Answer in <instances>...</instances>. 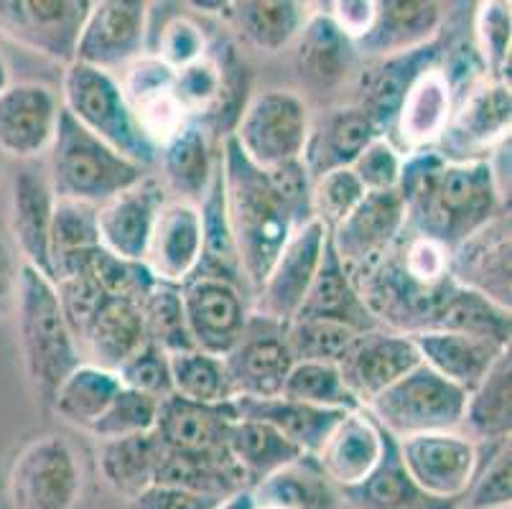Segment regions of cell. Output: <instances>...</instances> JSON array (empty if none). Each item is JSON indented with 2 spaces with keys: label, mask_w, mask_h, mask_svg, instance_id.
<instances>
[{
  "label": "cell",
  "mask_w": 512,
  "mask_h": 509,
  "mask_svg": "<svg viewBox=\"0 0 512 509\" xmlns=\"http://www.w3.org/2000/svg\"><path fill=\"white\" fill-rule=\"evenodd\" d=\"M393 245L380 258L349 273L377 324L406 336L462 331L510 347L512 316L507 308L459 286L451 275L439 283L411 278Z\"/></svg>",
  "instance_id": "cell-1"
},
{
  "label": "cell",
  "mask_w": 512,
  "mask_h": 509,
  "mask_svg": "<svg viewBox=\"0 0 512 509\" xmlns=\"http://www.w3.org/2000/svg\"><path fill=\"white\" fill-rule=\"evenodd\" d=\"M395 191L406 207V230L449 252L502 212H510L500 199L490 161L451 163L434 148L403 156Z\"/></svg>",
  "instance_id": "cell-2"
},
{
  "label": "cell",
  "mask_w": 512,
  "mask_h": 509,
  "mask_svg": "<svg viewBox=\"0 0 512 509\" xmlns=\"http://www.w3.org/2000/svg\"><path fill=\"white\" fill-rule=\"evenodd\" d=\"M222 181H225V204L235 237L237 258L248 291L258 293L265 275L276 263L278 252L296 230L286 204L273 189L265 168L250 161L232 135L222 138L220 151Z\"/></svg>",
  "instance_id": "cell-3"
},
{
  "label": "cell",
  "mask_w": 512,
  "mask_h": 509,
  "mask_svg": "<svg viewBox=\"0 0 512 509\" xmlns=\"http://www.w3.org/2000/svg\"><path fill=\"white\" fill-rule=\"evenodd\" d=\"M16 334L26 380L44 408L59 385L85 362L59 306L57 288L39 270L21 263L16 288Z\"/></svg>",
  "instance_id": "cell-4"
},
{
  "label": "cell",
  "mask_w": 512,
  "mask_h": 509,
  "mask_svg": "<svg viewBox=\"0 0 512 509\" xmlns=\"http://www.w3.org/2000/svg\"><path fill=\"white\" fill-rule=\"evenodd\" d=\"M46 174L54 199L100 207L115 194L146 179L151 171L113 151L62 107Z\"/></svg>",
  "instance_id": "cell-5"
},
{
  "label": "cell",
  "mask_w": 512,
  "mask_h": 509,
  "mask_svg": "<svg viewBox=\"0 0 512 509\" xmlns=\"http://www.w3.org/2000/svg\"><path fill=\"white\" fill-rule=\"evenodd\" d=\"M62 107L95 138L143 168H156L158 148L143 133L120 79L102 69L72 62L64 69Z\"/></svg>",
  "instance_id": "cell-6"
},
{
  "label": "cell",
  "mask_w": 512,
  "mask_h": 509,
  "mask_svg": "<svg viewBox=\"0 0 512 509\" xmlns=\"http://www.w3.org/2000/svg\"><path fill=\"white\" fill-rule=\"evenodd\" d=\"M464 403L467 392L462 387L451 385L421 362L362 410L400 441L421 433L459 431Z\"/></svg>",
  "instance_id": "cell-7"
},
{
  "label": "cell",
  "mask_w": 512,
  "mask_h": 509,
  "mask_svg": "<svg viewBox=\"0 0 512 509\" xmlns=\"http://www.w3.org/2000/svg\"><path fill=\"white\" fill-rule=\"evenodd\" d=\"M82 494V454L59 433H46L26 443L8 471L11 509H79Z\"/></svg>",
  "instance_id": "cell-8"
},
{
  "label": "cell",
  "mask_w": 512,
  "mask_h": 509,
  "mask_svg": "<svg viewBox=\"0 0 512 509\" xmlns=\"http://www.w3.org/2000/svg\"><path fill=\"white\" fill-rule=\"evenodd\" d=\"M311 123L304 97L291 90H268L245 102L232 138L255 166L273 168L304 156Z\"/></svg>",
  "instance_id": "cell-9"
},
{
  "label": "cell",
  "mask_w": 512,
  "mask_h": 509,
  "mask_svg": "<svg viewBox=\"0 0 512 509\" xmlns=\"http://www.w3.org/2000/svg\"><path fill=\"white\" fill-rule=\"evenodd\" d=\"M237 420L235 403L204 405L169 395L158 403L153 436L176 459L222 469H240L227 448V433Z\"/></svg>",
  "instance_id": "cell-10"
},
{
  "label": "cell",
  "mask_w": 512,
  "mask_h": 509,
  "mask_svg": "<svg viewBox=\"0 0 512 509\" xmlns=\"http://www.w3.org/2000/svg\"><path fill=\"white\" fill-rule=\"evenodd\" d=\"M510 84L484 77L456 100L444 135L434 146L444 161H487L500 143L510 140Z\"/></svg>",
  "instance_id": "cell-11"
},
{
  "label": "cell",
  "mask_w": 512,
  "mask_h": 509,
  "mask_svg": "<svg viewBox=\"0 0 512 509\" xmlns=\"http://www.w3.org/2000/svg\"><path fill=\"white\" fill-rule=\"evenodd\" d=\"M487 448L490 443L472 441L462 431L421 433L398 441L400 461L413 482L431 497L451 502H462L469 492Z\"/></svg>",
  "instance_id": "cell-12"
},
{
  "label": "cell",
  "mask_w": 512,
  "mask_h": 509,
  "mask_svg": "<svg viewBox=\"0 0 512 509\" xmlns=\"http://www.w3.org/2000/svg\"><path fill=\"white\" fill-rule=\"evenodd\" d=\"M92 0H0V34L51 62H74Z\"/></svg>",
  "instance_id": "cell-13"
},
{
  "label": "cell",
  "mask_w": 512,
  "mask_h": 509,
  "mask_svg": "<svg viewBox=\"0 0 512 509\" xmlns=\"http://www.w3.org/2000/svg\"><path fill=\"white\" fill-rule=\"evenodd\" d=\"M146 0H95L79 31L74 62L115 74L146 54Z\"/></svg>",
  "instance_id": "cell-14"
},
{
  "label": "cell",
  "mask_w": 512,
  "mask_h": 509,
  "mask_svg": "<svg viewBox=\"0 0 512 509\" xmlns=\"http://www.w3.org/2000/svg\"><path fill=\"white\" fill-rule=\"evenodd\" d=\"M181 303L194 349L220 359L240 344L253 316L245 291L222 278H189Z\"/></svg>",
  "instance_id": "cell-15"
},
{
  "label": "cell",
  "mask_w": 512,
  "mask_h": 509,
  "mask_svg": "<svg viewBox=\"0 0 512 509\" xmlns=\"http://www.w3.org/2000/svg\"><path fill=\"white\" fill-rule=\"evenodd\" d=\"M327 237V227L316 219L291 232L283 250L278 252L276 263L265 275L263 286L255 293L253 314L265 316V319L283 326L299 314L301 303H304L306 293L314 283L316 270H319Z\"/></svg>",
  "instance_id": "cell-16"
},
{
  "label": "cell",
  "mask_w": 512,
  "mask_h": 509,
  "mask_svg": "<svg viewBox=\"0 0 512 509\" xmlns=\"http://www.w3.org/2000/svg\"><path fill=\"white\" fill-rule=\"evenodd\" d=\"M291 367L283 324L253 314L240 344L225 357L232 400L278 398Z\"/></svg>",
  "instance_id": "cell-17"
},
{
  "label": "cell",
  "mask_w": 512,
  "mask_h": 509,
  "mask_svg": "<svg viewBox=\"0 0 512 509\" xmlns=\"http://www.w3.org/2000/svg\"><path fill=\"white\" fill-rule=\"evenodd\" d=\"M62 100L49 84L11 82L0 92V153L18 163L39 161L57 135Z\"/></svg>",
  "instance_id": "cell-18"
},
{
  "label": "cell",
  "mask_w": 512,
  "mask_h": 509,
  "mask_svg": "<svg viewBox=\"0 0 512 509\" xmlns=\"http://www.w3.org/2000/svg\"><path fill=\"white\" fill-rule=\"evenodd\" d=\"M421 357L411 336L388 329L362 331L337 364L344 387L360 408H367L380 392L418 367Z\"/></svg>",
  "instance_id": "cell-19"
},
{
  "label": "cell",
  "mask_w": 512,
  "mask_h": 509,
  "mask_svg": "<svg viewBox=\"0 0 512 509\" xmlns=\"http://www.w3.org/2000/svg\"><path fill=\"white\" fill-rule=\"evenodd\" d=\"M444 51L446 41L441 36H436L426 46H418V49L406 51V54H395L388 56V59L367 62V67L357 77L355 105L372 120V125L380 130V135L388 138L395 125V118H398L400 105L406 100L413 82L426 69L436 67L441 62Z\"/></svg>",
  "instance_id": "cell-20"
},
{
  "label": "cell",
  "mask_w": 512,
  "mask_h": 509,
  "mask_svg": "<svg viewBox=\"0 0 512 509\" xmlns=\"http://www.w3.org/2000/svg\"><path fill=\"white\" fill-rule=\"evenodd\" d=\"M169 202V191L158 176L148 174L136 186L120 191L97 207L100 245L113 255L143 263L156 227L158 212Z\"/></svg>",
  "instance_id": "cell-21"
},
{
  "label": "cell",
  "mask_w": 512,
  "mask_h": 509,
  "mask_svg": "<svg viewBox=\"0 0 512 509\" xmlns=\"http://www.w3.org/2000/svg\"><path fill=\"white\" fill-rule=\"evenodd\" d=\"M510 212L484 224L469 240L451 250L449 270L459 286L479 293L495 306H512V268H510Z\"/></svg>",
  "instance_id": "cell-22"
},
{
  "label": "cell",
  "mask_w": 512,
  "mask_h": 509,
  "mask_svg": "<svg viewBox=\"0 0 512 509\" xmlns=\"http://www.w3.org/2000/svg\"><path fill=\"white\" fill-rule=\"evenodd\" d=\"M406 230V207L398 191H367L342 222L329 232L337 258L352 270L380 258Z\"/></svg>",
  "instance_id": "cell-23"
},
{
  "label": "cell",
  "mask_w": 512,
  "mask_h": 509,
  "mask_svg": "<svg viewBox=\"0 0 512 509\" xmlns=\"http://www.w3.org/2000/svg\"><path fill=\"white\" fill-rule=\"evenodd\" d=\"M174 82V69L166 67L151 51L128 64L123 69V77H120L125 100L133 107L143 133L156 148L164 146L166 140L174 138L192 120L181 107V102L176 100Z\"/></svg>",
  "instance_id": "cell-24"
},
{
  "label": "cell",
  "mask_w": 512,
  "mask_h": 509,
  "mask_svg": "<svg viewBox=\"0 0 512 509\" xmlns=\"http://www.w3.org/2000/svg\"><path fill=\"white\" fill-rule=\"evenodd\" d=\"M54 191L39 161L21 163L11 181V235L21 263L49 278V232L54 217Z\"/></svg>",
  "instance_id": "cell-25"
},
{
  "label": "cell",
  "mask_w": 512,
  "mask_h": 509,
  "mask_svg": "<svg viewBox=\"0 0 512 509\" xmlns=\"http://www.w3.org/2000/svg\"><path fill=\"white\" fill-rule=\"evenodd\" d=\"M444 8V3L434 0H377L375 23L355 44L357 59L377 62L426 46L441 36Z\"/></svg>",
  "instance_id": "cell-26"
},
{
  "label": "cell",
  "mask_w": 512,
  "mask_h": 509,
  "mask_svg": "<svg viewBox=\"0 0 512 509\" xmlns=\"http://www.w3.org/2000/svg\"><path fill=\"white\" fill-rule=\"evenodd\" d=\"M385 433L365 410H349L339 420L314 461L337 492L362 484L383 459Z\"/></svg>",
  "instance_id": "cell-27"
},
{
  "label": "cell",
  "mask_w": 512,
  "mask_h": 509,
  "mask_svg": "<svg viewBox=\"0 0 512 509\" xmlns=\"http://www.w3.org/2000/svg\"><path fill=\"white\" fill-rule=\"evenodd\" d=\"M454 105L456 92L439 62L413 82L406 100L400 105L388 140L403 156L434 148L449 125Z\"/></svg>",
  "instance_id": "cell-28"
},
{
  "label": "cell",
  "mask_w": 512,
  "mask_h": 509,
  "mask_svg": "<svg viewBox=\"0 0 512 509\" xmlns=\"http://www.w3.org/2000/svg\"><path fill=\"white\" fill-rule=\"evenodd\" d=\"M291 46L296 74L319 95L337 92L355 72V44L339 31L329 11H311L309 21Z\"/></svg>",
  "instance_id": "cell-29"
},
{
  "label": "cell",
  "mask_w": 512,
  "mask_h": 509,
  "mask_svg": "<svg viewBox=\"0 0 512 509\" xmlns=\"http://www.w3.org/2000/svg\"><path fill=\"white\" fill-rule=\"evenodd\" d=\"M202 258V217L197 204L169 199L158 212L143 263L164 283L184 286Z\"/></svg>",
  "instance_id": "cell-30"
},
{
  "label": "cell",
  "mask_w": 512,
  "mask_h": 509,
  "mask_svg": "<svg viewBox=\"0 0 512 509\" xmlns=\"http://www.w3.org/2000/svg\"><path fill=\"white\" fill-rule=\"evenodd\" d=\"M377 135L380 130L372 125V120L355 102L332 107L329 112H324L319 123H311L301 161L311 179H319L321 174L334 171V168L352 166L355 158L367 148V143H372Z\"/></svg>",
  "instance_id": "cell-31"
},
{
  "label": "cell",
  "mask_w": 512,
  "mask_h": 509,
  "mask_svg": "<svg viewBox=\"0 0 512 509\" xmlns=\"http://www.w3.org/2000/svg\"><path fill=\"white\" fill-rule=\"evenodd\" d=\"M411 339L428 370H434L451 385L462 387L464 392L474 390L490 372L495 359L510 349L492 339L462 334V331H423L413 334Z\"/></svg>",
  "instance_id": "cell-32"
},
{
  "label": "cell",
  "mask_w": 512,
  "mask_h": 509,
  "mask_svg": "<svg viewBox=\"0 0 512 509\" xmlns=\"http://www.w3.org/2000/svg\"><path fill=\"white\" fill-rule=\"evenodd\" d=\"M293 319L334 321V324L349 326V329L360 331V334L362 331L380 329L375 316L370 314V308L365 306V301L357 293L355 280H352L349 270L337 258L329 237L327 245H324L319 270L314 275V283H311L309 293H306L304 303H301L299 314L293 316Z\"/></svg>",
  "instance_id": "cell-33"
},
{
  "label": "cell",
  "mask_w": 512,
  "mask_h": 509,
  "mask_svg": "<svg viewBox=\"0 0 512 509\" xmlns=\"http://www.w3.org/2000/svg\"><path fill=\"white\" fill-rule=\"evenodd\" d=\"M146 344L141 303L130 301V298L107 296L92 319L90 329L79 339V352L82 357H87L85 362L97 364L102 370L118 372Z\"/></svg>",
  "instance_id": "cell-34"
},
{
  "label": "cell",
  "mask_w": 512,
  "mask_h": 509,
  "mask_svg": "<svg viewBox=\"0 0 512 509\" xmlns=\"http://www.w3.org/2000/svg\"><path fill=\"white\" fill-rule=\"evenodd\" d=\"M339 497L355 509H462V502L431 497L413 482L390 433H385L383 459L375 471L357 487L339 492Z\"/></svg>",
  "instance_id": "cell-35"
},
{
  "label": "cell",
  "mask_w": 512,
  "mask_h": 509,
  "mask_svg": "<svg viewBox=\"0 0 512 509\" xmlns=\"http://www.w3.org/2000/svg\"><path fill=\"white\" fill-rule=\"evenodd\" d=\"M156 166L161 168V184L176 194L179 202L199 204L212 184L217 158L209 146V133L189 120L174 138L158 148Z\"/></svg>",
  "instance_id": "cell-36"
},
{
  "label": "cell",
  "mask_w": 512,
  "mask_h": 509,
  "mask_svg": "<svg viewBox=\"0 0 512 509\" xmlns=\"http://www.w3.org/2000/svg\"><path fill=\"white\" fill-rule=\"evenodd\" d=\"M237 410V418L260 420L265 426L276 428L286 441L299 448L304 456H316L329 433L334 431L344 413L349 410H327V408H314V405L296 403V400L286 398H237L232 400Z\"/></svg>",
  "instance_id": "cell-37"
},
{
  "label": "cell",
  "mask_w": 512,
  "mask_h": 509,
  "mask_svg": "<svg viewBox=\"0 0 512 509\" xmlns=\"http://www.w3.org/2000/svg\"><path fill=\"white\" fill-rule=\"evenodd\" d=\"M314 8L296 0H242L227 3L225 18L245 44L265 54H278L296 41Z\"/></svg>",
  "instance_id": "cell-38"
},
{
  "label": "cell",
  "mask_w": 512,
  "mask_h": 509,
  "mask_svg": "<svg viewBox=\"0 0 512 509\" xmlns=\"http://www.w3.org/2000/svg\"><path fill=\"white\" fill-rule=\"evenodd\" d=\"M464 436L477 443L510 441L512 431V357L510 349L495 359L490 372L467 392L462 423Z\"/></svg>",
  "instance_id": "cell-39"
},
{
  "label": "cell",
  "mask_w": 512,
  "mask_h": 509,
  "mask_svg": "<svg viewBox=\"0 0 512 509\" xmlns=\"http://www.w3.org/2000/svg\"><path fill=\"white\" fill-rule=\"evenodd\" d=\"M161 461H164V446L158 443L153 431L143 436L118 438V441H102L97 446L102 479L125 502H133L138 494L156 484Z\"/></svg>",
  "instance_id": "cell-40"
},
{
  "label": "cell",
  "mask_w": 512,
  "mask_h": 509,
  "mask_svg": "<svg viewBox=\"0 0 512 509\" xmlns=\"http://www.w3.org/2000/svg\"><path fill=\"white\" fill-rule=\"evenodd\" d=\"M197 207L199 217H202V258H199L197 273L192 278H222L242 288L245 278H242L240 258H237L230 217H227L220 156H217L212 184H209L207 194H204Z\"/></svg>",
  "instance_id": "cell-41"
},
{
  "label": "cell",
  "mask_w": 512,
  "mask_h": 509,
  "mask_svg": "<svg viewBox=\"0 0 512 509\" xmlns=\"http://www.w3.org/2000/svg\"><path fill=\"white\" fill-rule=\"evenodd\" d=\"M227 448L250 487L304 459L299 448L286 441L276 428L248 418H237L232 423L227 433Z\"/></svg>",
  "instance_id": "cell-42"
},
{
  "label": "cell",
  "mask_w": 512,
  "mask_h": 509,
  "mask_svg": "<svg viewBox=\"0 0 512 509\" xmlns=\"http://www.w3.org/2000/svg\"><path fill=\"white\" fill-rule=\"evenodd\" d=\"M255 504H273L283 509H339V492L321 474L314 456L276 471L250 487Z\"/></svg>",
  "instance_id": "cell-43"
},
{
  "label": "cell",
  "mask_w": 512,
  "mask_h": 509,
  "mask_svg": "<svg viewBox=\"0 0 512 509\" xmlns=\"http://www.w3.org/2000/svg\"><path fill=\"white\" fill-rule=\"evenodd\" d=\"M120 390H123V385H120V377L115 372L82 362L59 385L49 410H54L69 426L90 431Z\"/></svg>",
  "instance_id": "cell-44"
},
{
  "label": "cell",
  "mask_w": 512,
  "mask_h": 509,
  "mask_svg": "<svg viewBox=\"0 0 512 509\" xmlns=\"http://www.w3.org/2000/svg\"><path fill=\"white\" fill-rule=\"evenodd\" d=\"M171 387L174 395L192 403L217 405L230 403V382H227L225 359L212 357L199 349L169 354Z\"/></svg>",
  "instance_id": "cell-45"
},
{
  "label": "cell",
  "mask_w": 512,
  "mask_h": 509,
  "mask_svg": "<svg viewBox=\"0 0 512 509\" xmlns=\"http://www.w3.org/2000/svg\"><path fill=\"white\" fill-rule=\"evenodd\" d=\"M143 326H146L148 344L166 354H179L194 349L192 336L186 329L184 303H181V286L156 280V286L141 301Z\"/></svg>",
  "instance_id": "cell-46"
},
{
  "label": "cell",
  "mask_w": 512,
  "mask_h": 509,
  "mask_svg": "<svg viewBox=\"0 0 512 509\" xmlns=\"http://www.w3.org/2000/svg\"><path fill=\"white\" fill-rule=\"evenodd\" d=\"M281 398L327 410H360L344 387L337 364L293 362L283 382Z\"/></svg>",
  "instance_id": "cell-47"
},
{
  "label": "cell",
  "mask_w": 512,
  "mask_h": 509,
  "mask_svg": "<svg viewBox=\"0 0 512 509\" xmlns=\"http://www.w3.org/2000/svg\"><path fill=\"white\" fill-rule=\"evenodd\" d=\"M97 245H100L97 207L82 202H59L57 199L49 232V280L59 265Z\"/></svg>",
  "instance_id": "cell-48"
},
{
  "label": "cell",
  "mask_w": 512,
  "mask_h": 509,
  "mask_svg": "<svg viewBox=\"0 0 512 509\" xmlns=\"http://www.w3.org/2000/svg\"><path fill=\"white\" fill-rule=\"evenodd\" d=\"M510 39V3L502 0L479 3L474 11L472 46L487 77L502 84H510Z\"/></svg>",
  "instance_id": "cell-49"
},
{
  "label": "cell",
  "mask_w": 512,
  "mask_h": 509,
  "mask_svg": "<svg viewBox=\"0 0 512 509\" xmlns=\"http://www.w3.org/2000/svg\"><path fill=\"white\" fill-rule=\"evenodd\" d=\"M360 331L321 319H293L283 326L293 362L339 364Z\"/></svg>",
  "instance_id": "cell-50"
},
{
  "label": "cell",
  "mask_w": 512,
  "mask_h": 509,
  "mask_svg": "<svg viewBox=\"0 0 512 509\" xmlns=\"http://www.w3.org/2000/svg\"><path fill=\"white\" fill-rule=\"evenodd\" d=\"M158 403L161 400H153L148 395H141V392L123 387L115 395L113 403L107 405L105 413L100 415V420L87 433L95 436L97 443L151 433L153 426H156Z\"/></svg>",
  "instance_id": "cell-51"
},
{
  "label": "cell",
  "mask_w": 512,
  "mask_h": 509,
  "mask_svg": "<svg viewBox=\"0 0 512 509\" xmlns=\"http://www.w3.org/2000/svg\"><path fill=\"white\" fill-rule=\"evenodd\" d=\"M365 186L352 168H334L311 181V212L316 222L332 232L365 199Z\"/></svg>",
  "instance_id": "cell-52"
},
{
  "label": "cell",
  "mask_w": 512,
  "mask_h": 509,
  "mask_svg": "<svg viewBox=\"0 0 512 509\" xmlns=\"http://www.w3.org/2000/svg\"><path fill=\"white\" fill-rule=\"evenodd\" d=\"M512 504V451L510 441L492 448L474 476L472 487L464 494L462 509H510Z\"/></svg>",
  "instance_id": "cell-53"
},
{
  "label": "cell",
  "mask_w": 512,
  "mask_h": 509,
  "mask_svg": "<svg viewBox=\"0 0 512 509\" xmlns=\"http://www.w3.org/2000/svg\"><path fill=\"white\" fill-rule=\"evenodd\" d=\"M115 375L120 377V385L123 387L141 392V395H148L153 400H164L169 395H174L169 354L161 352L153 344H146L143 349H138Z\"/></svg>",
  "instance_id": "cell-54"
},
{
  "label": "cell",
  "mask_w": 512,
  "mask_h": 509,
  "mask_svg": "<svg viewBox=\"0 0 512 509\" xmlns=\"http://www.w3.org/2000/svg\"><path fill=\"white\" fill-rule=\"evenodd\" d=\"M54 288H57L59 306H62V314L67 319L69 331H72L79 344V339L85 336L95 314L100 311L102 303H105L107 293L87 273L67 275V278L57 280Z\"/></svg>",
  "instance_id": "cell-55"
},
{
  "label": "cell",
  "mask_w": 512,
  "mask_h": 509,
  "mask_svg": "<svg viewBox=\"0 0 512 509\" xmlns=\"http://www.w3.org/2000/svg\"><path fill=\"white\" fill-rule=\"evenodd\" d=\"M151 54L161 59L166 67L179 72V69L189 67V64L199 62L202 56L209 54L204 28L197 21H192V18H171L164 26V31H161L156 51H151Z\"/></svg>",
  "instance_id": "cell-56"
},
{
  "label": "cell",
  "mask_w": 512,
  "mask_h": 509,
  "mask_svg": "<svg viewBox=\"0 0 512 509\" xmlns=\"http://www.w3.org/2000/svg\"><path fill=\"white\" fill-rule=\"evenodd\" d=\"M349 168L355 171L365 191H395L403 168V153L385 135H377Z\"/></svg>",
  "instance_id": "cell-57"
},
{
  "label": "cell",
  "mask_w": 512,
  "mask_h": 509,
  "mask_svg": "<svg viewBox=\"0 0 512 509\" xmlns=\"http://www.w3.org/2000/svg\"><path fill=\"white\" fill-rule=\"evenodd\" d=\"M265 174L271 179L273 189L278 191V196L286 204L288 214H291L296 230L304 227L306 222L314 219V212H311V176L306 171L304 161H288L281 163V166L265 168Z\"/></svg>",
  "instance_id": "cell-58"
},
{
  "label": "cell",
  "mask_w": 512,
  "mask_h": 509,
  "mask_svg": "<svg viewBox=\"0 0 512 509\" xmlns=\"http://www.w3.org/2000/svg\"><path fill=\"white\" fill-rule=\"evenodd\" d=\"M222 502L227 499L189 492V489L171 487V484H153L128 504L130 509H220Z\"/></svg>",
  "instance_id": "cell-59"
},
{
  "label": "cell",
  "mask_w": 512,
  "mask_h": 509,
  "mask_svg": "<svg viewBox=\"0 0 512 509\" xmlns=\"http://www.w3.org/2000/svg\"><path fill=\"white\" fill-rule=\"evenodd\" d=\"M377 0H334L329 6V16L337 28L352 44L365 39L367 31L375 23Z\"/></svg>",
  "instance_id": "cell-60"
},
{
  "label": "cell",
  "mask_w": 512,
  "mask_h": 509,
  "mask_svg": "<svg viewBox=\"0 0 512 509\" xmlns=\"http://www.w3.org/2000/svg\"><path fill=\"white\" fill-rule=\"evenodd\" d=\"M18 270H21V265L16 263L13 250L8 247L3 232H0V319H6L13 306H16Z\"/></svg>",
  "instance_id": "cell-61"
},
{
  "label": "cell",
  "mask_w": 512,
  "mask_h": 509,
  "mask_svg": "<svg viewBox=\"0 0 512 509\" xmlns=\"http://www.w3.org/2000/svg\"><path fill=\"white\" fill-rule=\"evenodd\" d=\"M11 87V67H8L6 56L0 51V92H6Z\"/></svg>",
  "instance_id": "cell-62"
},
{
  "label": "cell",
  "mask_w": 512,
  "mask_h": 509,
  "mask_svg": "<svg viewBox=\"0 0 512 509\" xmlns=\"http://www.w3.org/2000/svg\"><path fill=\"white\" fill-rule=\"evenodd\" d=\"M250 497H253V494H250ZM250 509H283V507H273V504H255L253 502V507Z\"/></svg>",
  "instance_id": "cell-63"
},
{
  "label": "cell",
  "mask_w": 512,
  "mask_h": 509,
  "mask_svg": "<svg viewBox=\"0 0 512 509\" xmlns=\"http://www.w3.org/2000/svg\"><path fill=\"white\" fill-rule=\"evenodd\" d=\"M0 174H3V163H0Z\"/></svg>",
  "instance_id": "cell-64"
}]
</instances>
